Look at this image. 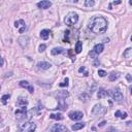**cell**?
<instances>
[{"mask_svg":"<svg viewBox=\"0 0 132 132\" xmlns=\"http://www.w3.org/2000/svg\"><path fill=\"white\" fill-rule=\"evenodd\" d=\"M89 28L91 29L92 32L96 34H101L104 33L107 29V22L106 20L102 17H94L91 22H90Z\"/></svg>","mask_w":132,"mask_h":132,"instance_id":"1","label":"cell"},{"mask_svg":"<svg viewBox=\"0 0 132 132\" xmlns=\"http://www.w3.org/2000/svg\"><path fill=\"white\" fill-rule=\"evenodd\" d=\"M78 21H79V16H78V13L76 12H69L68 15L65 17V20H64V22L67 26H72L74 25L75 23H78Z\"/></svg>","mask_w":132,"mask_h":132,"instance_id":"2","label":"cell"},{"mask_svg":"<svg viewBox=\"0 0 132 132\" xmlns=\"http://www.w3.org/2000/svg\"><path fill=\"white\" fill-rule=\"evenodd\" d=\"M36 129V125L33 122H25L23 124H20V130L26 132H32Z\"/></svg>","mask_w":132,"mask_h":132,"instance_id":"3","label":"cell"},{"mask_svg":"<svg viewBox=\"0 0 132 132\" xmlns=\"http://www.w3.org/2000/svg\"><path fill=\"white\" fill-rule=\"evenodd\" d=\"M68 117L69 119H71L73 121H80L83 119V117H84V114H83L82 112H70L68 114Z\"/></svg>","mask_w":132,"mask_h":132,"instance_id":"4","label":"cell"},{"mask_svg":"<svg viewBox=\"0 0 132 132\" xmlns=\"http://www.w3.org/2000/svg\"><path fill=\"white\" fill-rule=\"evenodd\" d=\"M105 110H106L105 107H103L101 104H96L92 109V114L95 115V116H100V115L105 113Z\"/></svg>","mask_w":132,"mask_h":132,"instance_id":"5","label":"cell"},{"mask_svg":"<svg viewBox=\"0 0 132 132\" xmlns=\"http://www.w3.org/2000/svg\"><path fill=\"white\" fill-rule=\"evenodd\" d=\"M112 96H113L114 100H115V101H118V102H121V101H123V99H124V95H123V93L120 91L119 89L114 90L113 93H112Z\"/></svg>","mask_w":132,"mask_h":132,"instance_id":"6","label":"cell"},{"mask_svg":"<svg viewBox=\"0 0 132 132\" xmlns=\"http://www.w3.org/2000/svg\"><path fill=\"white\" fill-rule=\"evenodd\" d=\"M15 27L19 30L20 33H24L26 30V24L24 22V20H19L15 22Z\"/></svg>","mask_w":132,"mask_h":132,"instance_id":"7","label":"cell"},{"mask_svg":"<svg viewBox=\"0 0 132 132\" xmlns=\"http://www.w3.org/2000/svg\"><path fill=\"white\" fill-rule=\"evenodd\" d=\"M16 116H17V119L19 121L25 119V117H26V106H20V108L16 110Z\"/></svg>","mask_w":132,"mask_h":132,"instance_id":"8","label":"cell"},{"mask_svg":"<svg viewBox=\"0 0 132 132\" xmlns=\"http://www.w3.org/2000/svg\"><path fill=\"white\" fill-rule=\"evenodd\" d=\"M37 6L39 8H43V9H46L48 7L52 6V2L51 1H47V0H41L40 2L37 3Z\"/></svg>","mask_w":132,"mask_h":132,"instance_id":"9","label":"cell"},{"mask_svg":"<svg viewBox=\"0 0 132 132\" xmlns=\"http://www.w3.org/2000/svg\"><path fill=\"white\" fill-rule=\"evenodd\" d=\"M53 132H65V131H67L68 129H67V127L66 126H64V125H60V124H56L55 126L51 129Z\"/></svg>","mask_w":132,"mask_h":132,"instance_id":"10","label":"cell"},{"mask_svg":"<svg viewBox=\"0 0 132 132\" xmlns=\"http://www.w3.org/2000/svg\"><path fill=\"white\" fill-rule=\"evenodd\" d=\"M20 86L21 87H22V88H25V89H27V90H28V91L32 94L33 92H34V89H33V87L29 84V83L28 82H27V81H21L20 82Z\"/></svg>","mask_w":132,"mask_h":132,"instance_id":"11","label":"cell"},{"mask_svg":"<svg viewBox=\"0 0 132 132\" xmlns=\"http://www.w3.org/2000/svg\"><path fill=\"white\" fill-rule=\"evenodd\" d=\"M37 67L38 69H41V70H46V69H50L52 67V64L51 63H48V62H39V63L37 64Z\"/></svg>","mask_w":132,"mask_h":132,"instance_id":"12","label":"cell"},{"mask_svg":"<svg viewBox=\"0 0 132 132\" xmlns=\"http://www.w3.org/2000/svg\"><path fill=\"white\" fill-rule=\"evenodd\" d=\"M19 44L22 47H26L29 44V37L28 36H22L19 38Z\"/></svg>","mask_w":132,"mask_h":132,"instance_id":"13","label":"cell"},{"mask_svg":"<svg viewBox=\"0 0 132 132\" xmlns=\"http://www.w3.org/2000/svg\"><path fill=\"white\" fill-rule=\"evenodd\" d=\"M58 108L61 110H66V108H67V103L64 101V98H62V97H59Z\"/></svg>","mask_w":132,"mask_h":132,"instance_id":"14","label":"cell"},{"mask_svg":"<svg viewBox=\"0 0 132 132\" xmlns=\"http://www.w3.org/2000/svg\"><path fill=\"white\" fill-rule=\"evenodd\" d=\"M103 50H104V46H103V44H96V45L94 46V48H93V51H94L97 55L101 54V53L103 52Z\"/></svg>","mask_w":132,"mask_h":132,"instance_id":"15","label":"cell"},{"mask_svg":"<svg viewBox=\"0 0 132 132\" xmlns=\"http://www.w3.org/2000/svg\"><path fill=\"white\" fill-rule=\"evenodd\" d=\"M27 104H28V100L26 98H23V97H20L17 101V105L20 107V106H26Z\"/></svg>","mask_w":132,"mask_h":132,"instance_id":"16","label":"cell"},{"mask_svg":"<svg viewBox=\"0 0 132 132\" xmlns=\"http://www.w3.org/2000/svg\"><path fill=\"white\" fill-rule=\"evenodd\" d=\"M62 53H64L63 47H54L51 51V54L53 55V56H56V55H59V54H62Z\"/></svg>","mask_w":132,"mask_h":132,"instance_id":"17","label":"cell"},{"mask_svg":"<svg viewBox=\"0 0 132 132\" xmlns=\"http://www.w3.org/2000/svg\"><path fill=\"white\" fill-rule=\"evenodd\" d=\"M50 33H51L50 30H46V29L41 30L40 31V37L43 39H44V40H46L48 38V36H50Z\"/></svg>","mask_w":132,"mask_h":132,"instance_id":"18","label":"cell"},{"mask_svg":"<svg viewBox=\"0 0 132 132\" xmlns=\"http://www.w3.org/2000/svg\"><path fill=\"white\" fill-rule=\"evenodd\" d=\"M85 123H76V124H74V125H72V127H71V129L72 130H74V131H76V130H80V129H83L85 127Z\"/></svg>","mask_w":132,"mask_h":132,"instance_id":"19","label":"cell"},{"mask_svg":"<svg viewBox=\"0 0 132 132\" xmlns=\"http://www.w3.org/2000/svg\"><path fill=\"white\" fill-rule=\"evenodd\" d=\"M107 94H108V93H107L106 90H104V89H99L98 93H97V97H98L99 99H101V98H103V97H105Z\"/></svg>","mask_w":132,"mask_h":132,"instance_id":"20","label":"cell"},{"mask_svg":"<svg viewBox=\"0 0 132 132\" xmlns=\"http://www.w3.org/2000/svg\"><path fill=\"white\" fill-rule=\"evenodd\" d=\"M50 118H51V119H53V120H59V121L64 119V117L62 116L61 114H51Z\"/></svg>","mask_w":132,"mask_h":132,"instance_id":"21","label":"cell"},{"mask_svg":"<svg viewBox=\"0 0 132 132\" xmlns=\"http://www.w3.org/2000/svg\"><path fill=\"white\" fill-rule=\"evenodd\" d=\"M115 116H116L117 118H121V119H126L128 115H127V113H122L121 110H117L116 114H115Z\"/></svg>","mask_w":132,"mask_h":132,"instance_id":"22","label":"cell"},{"mask_svg":"<svg viewBox=\"0 0 132 132\" xmlns=\"http://www.w3.org/2000/svg\"><path fill=\"white\" fill-rule=\"evenodd\" d=\"M120 78V74L118 73V72H112L109 74V81L110 82H114V81H116V80H118Z\"/></svg>","mask_w":132,"mask_h":132,"instance_id":"23","label":"cell"},{"mask_svg":"<svg viewBox=\"0 0 132 132\" xmlns=\"http://www.w3.org/2000/svg\"><path fill=\"white\" fill-rule=\"evenodd\" d=\"M124 57L127 59H130L132 57V48L131 47H128L127 50L124 52Z\"/></svg>","mask_w":132,"mask_h":132,"instance_id":"24","label":"cell"},{"mask_svg":"<svg viewBox=\"0 0 132 132\" xmlns=\"http://www.w3.org/2000/svg\"><path fill=\"white\" fill-rule=\"evenodd\" d=\"M82 50H83V44H82L81 41H78V43H76V44H75V53L76 54H80L82 52Z\"/></svg>","mask_w":132,"mask_h":132,"instance_id":"25","label":"cell"},{"mask_svg":"<svg viewBox=\"0 0 132 132\" xmlns=\"http://www.w3.org/2000/svg\"><path fill=\"white\" fill-rule=\"evenodd\" d=\"M85 5L87 7H92V6L95 5V0H86Z\"/></svg>","mask_w":132,"mask_h":132,"instance_id":"26","label":"cell"},{"mask_svg":"<svg viewBox=\"0 0 132 132\" xmlns=\"http://www.w3.org/2000/svg\"><path fill=\"white\" fill-rule=\"evenodd\" d=\"M9 95H7V94H6V95H3L2 96V98H1V101H2V103L3 104H6V103H7V100L9 99Z\"/></svg>","mask_w":132,"mask_h":132,"instance_id":"27","label":"cell"},{"mask_svg":"<svg viewBox=\"0 0 132 132\" xmlns=\"http://www.w3.org/2000/svg\"><path fill=\"white\" fill-rule=\"evenodd\" d=\"M68 82H69V79L66 78L65 81H64V83H61V84H59V86L62 87V88H63V87H67L68 86Z\"/></svg>","mask_w":132,"mask_h":132,"instance_id":"28","label":"cell"},{"mask_svg":"<svg viewBox=\"0 0 132 132\" xmlns=\"http://www.w3.org/2000/svg\"><path fill=\"white\" fill-rule=\"evenodd\" d=\"M45 48H46V45H45V44H40L39 47H38V51H39L40 53H43V52L45 51Z\"/></svg>","mask_w":132,"mask_h":132,"instance_id":"29","label":"cell"},{"mask_svg":"<svg viewBox=\"0 0 132 132\" xmlns=\"http://www.w3.org/2000/svg\"><path fill=\"white\" fill-rule=\"evenodd\" d=\"M98 74H99V76H101V78H104V76H105L107 73L104 71V70H99L98 71Z\"/></svg>","mask_w":132,"mask_h":132,"instance_id":"30","label":"cell"},{"mask_svg":"<svg viewBox=\"0 0 132 132\" xmlns=\"http://www.w3.org/2000/svg\"><path fill=\"white\" fill-rule=\"evenodd\" d=\"M105 124H106V122H105V121H102V122H101V123L98 125V126H99V127H103Z\"/></svg>","mask_w":132,"mask_h":132,"instance_id":"31","label":"cell"},{"mask_svg":"<svg viewBox=\"0 0 132 132\" xmlns=\"http://www.w3.org/2000/svg\"><path fill=\"white\" fill-rule=\"evenodd\" d=\"M85 70H86L85 67H81V68L79 69V71H80V72H83V71H85Z\"/></svg>","mask_w":132,"mask_h":132,"instance_id":"32","label":"cell"},{"mask_svg":"<svg viewBox=\"0 0 132 132\" xmlns=\"http://www.w3.org/2000/svg\"><path fill=\"white\" fill-rule=\"evenodd\" d=\"M127 80H128V82H131V76H130V74H127Z\"/></svg>","mask_w":132,"mask_h":132,"instance_id":"33","label":"cell"},{"mask_svg":"<svg viewBox=\"0 0 132 132\" xmlns=\"http://www.w3.org/2000/svg\"><path fill=\"white\" fill-rule=\"evenodd\" d=\"M2 65H3V59L0 57V66H2Z\"/></svg>","mask_w":132,"mask_h":132,"instance_id":"34","label":"cell"},{"mask_svg":"<svg viewBox=\"0 0 132 132\" xmlns=\"http://www.w3.org/2000/svg\"><path fill=\"white\" fill-rule=\"evenodd\" d=\"M121 2H122L121 0H118V1H115V2H114V4H120Z\"/></svg>","mask_w":132,"mask_h":132,"instance_id":"35","label":"cell"},{"mask_svg":"<svg viewBox=\"0 0 132 132\" xmlns=\"http://www.w3.org/2000/svg\"><path fill=\"white\" fill-rule=\"evenodd\" d=\"M94 65H95V66L99 65V62H98V61H95V62H94Z\"/></svg>","mask_w":132,"mask_h":132,"instance_id":"36","label":"cell"},{"mask_svg":"<svg viewBox=\"0 0 132 132\" xmlns=\"http://www.w3.org/2000/svg\"><path fill=\"white\" fill-rule=\"evenodd\" d=\"M0 89H1V88H0Z\"/></svg>","mask_w":132,"mask_h":132,"instance_id":"37","label":"cell"}]
</instances>
